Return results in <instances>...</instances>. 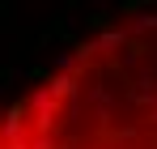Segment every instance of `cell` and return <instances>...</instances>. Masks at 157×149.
Returning a JSON list of instances; mask_svg holds the SVG:
<instances>
[{
    "label": "cell",
    "instance_id": "obj_1",
    "mask_svg": "<svg viewBox=\"0 0 157 149\" xmlns=\"http://www.w3.org/2000/svg\"><path fill=\"white\" fill-rule=\"evenodd\" d=\"M94 43H98V51H115V47L128 43V30H106V34H98Z\"/></svg>",
    "mask_w": 157,
    "mask_h": 149
},
{
    "label": "cell",
    "instance_id": "obj_2",
    "mask_svg": "<svg viewBox=\"0 0 157 149\" xmlns=\"http://www.w3.org/2000/svg\"><path fill=\"white\" fill-rule=\"evenodd\" d=\"M30 145H34V149H59V141H55V132L47 128V132H34V136H30Z\"/></svg>",
    "mask_w": 157,
    "mask_h": 149
},
{
    "label": "cell",
    "instance_id": "obj_3",
    "mask_svg": "<svg viewBox=\"0 0 157 149\" xmlns=\"http://www.w3.org/2000/svg\"><path fill=\"white\" fill-rule=\"evenodd\" d=\"M149 26L157 30V17H153V13H140V17H136V22H132L128 30H132V34H140V30H149Z\"/></svg>",
    "mask_w": 157,
    "mask_h": 149
}]
</instances>
